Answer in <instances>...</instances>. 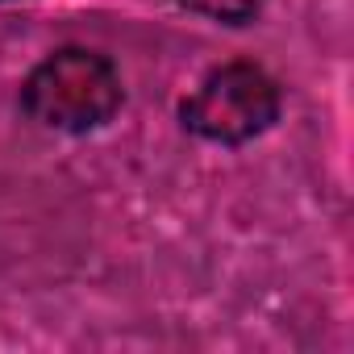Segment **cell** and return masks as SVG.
I'll use <instances>...</instances> for the list:
<instances>
[{"label": "cell", "instance_id": "1", "mask_svg": "<svg viewBox=\"0 0 354 354\" xmlns=\"http://www.w3.org/2000/svg\"><path fill=\"white\" fill-rule=\"evenodd\" d=\"M17 109L46 133L88 138L121 117L125 80L113 55L84 42H67L26 71L17 88Z\"/></svg>", "mask_w": 354, "mask_h": 354}, {"label": "cell", "instance_id": "2", "mask_svg": "<svg viewBox=\"0 0 354 354\" xmlns=\"http://www.w3.org/2000/svg\"><path fill=\"white\" fill-rule=\"evenodd\" d=\"M175 117H180V129L196 142L242 150L279 125L283 84L254 59H225L196 80Z\"/></svg>", "mask_w": 354, "mask_h": 354}, {"label": "cell", "instance_id": "3", "mask_svg": "<svg viewBox=\"0 0 354 354\" xmlns=\"http://www.w3.org/2000/svg\"><path fill=\"white\" fill-rule=\"evenodd\" d=\"M175 5L192 17H201V21H213L225 30H246L263 17V9L271 0H175Z\"/></svg>", "mask_w": 354, "mask_h": 354}, {"label": "cell", "instance_id": "4", "mask_svg": "<svg viewBox=\"0 0 354 354\" xmlns=\"http://www.w3.org/2000/svg\"><path fill=\"white\" fill-rule=\"evenodd\" d=\"M0 5H13V0H0Z\"/></svg>", "mask_w": 354, "mask_h": 354}]
</instances>
